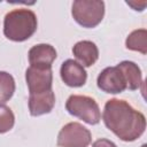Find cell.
<instances>
[{
	"instance_id": "4fadbf2b",
	"label": "cell",
	"mask_w": 147,
	"mask_h": 147,
	"mask_svg": "<svg viewBox=\"0 0 147 147\" xmlns=\"http://www.w3.org/2000/svg\"><path fill=\"white\" fill-rule=\"evenodd\" d=\"M14 91H15V83L13 77L7 72L1 71L0 72V103L8 101L11 98Z\"/></svg>"
},
{
	"instance_id": "7c38bea8",
	"label": "cell",
	"mask_w": 147,
	"mask_h": 147,
	"mask_svg": "<svg viewBox=\"0 0 147 147\" xmlns=\"http://www.w3.org/2000/svg\"><path fill=\"white\" fill-rule=\"evenodd\" d=\"M118 67L123 71L124 76L126 78L127 88H130V90L138 88L139 85H140V83H141L140 69L133 62H129V61H124V62L119 63Z\"/></svg>"
},
{
	"instance_id": "8992f818",
	"label": "cell",
	"mask_w": 147,
	"mask_h": 147,
	"mask_svg": "<svg viewBox=\"0 0 147 147\" xmlns=\"http://www.w3.org/2000/svg\"><path fill=\"white\" fill-rule=\"evenodd\" d=\"M98 86L106 93H121L127 88L126 78L118 65L106 68L98 77Z\"/></svg>"
},
{
	"instance_id": "5b68a950",
	"label": "cell",
	"mask_w": 147,
	"mask_h": 147,
	"mask_svg": "<svg viewBox=\"0 0 147 147\" xmlns=\"http://www.w3.org/2000/svg\"><path fill=\"white\" fill-rule=\"evenodd\" d=\"M91 141V133L78 123L67 124L60 132L59 147H86Z\"/></svg>"
},
{
	"instance_id": "277c9868",
	"label": "cell",
	"mask_w": 147,
	"mask_h": 147,
	"mask_svg": "<svg viewBox=\"0 0 147 147\" xmlns=\"http://www.w3.org/2000/svg\"><path fill=\"white\" fill-rule=\"evenodd\" d=\"M67 110L88 124H96L100 121V111L96 102L82 95H71L67 101Z\"/></svg>"
},
{
	"instance_id": "52a82bcc",
	"label": "cell",
	"mask_w": 147,
	"mask_h": 147,
	"mask_svg": "<svg viewBox=\"0 0 147 147\" xmlns=\"http://www.w3.org/2000/svg\"><path fill=\"white\" fill-rule=\"evenodd\" d=\"M26 82L30 94H38L51 91L52 88V70L30 67L26 70Z\"/></svg>"
},
{
	"instance_id": "5bb4252c",
	"label": "cell",
	"mask_w": 147,
	"mask_h": 147,
	"mask_svg": "<svg viewBox=\"0 0 147 147\" xmlns=\"http://www.w3.org/2000/svg\"><path fill=\"white\" fill-rule=\"evenodd\" d=\"M138 33L139 31H134L129 36V38L126 39V47L130 49L140 51L142 54H145L146 53V31L141 30L139 39H138Z\"/></svg>"
},
{
	"instance_id": "2e32d148",
	"label": "cell",
	"mask_w": 147,
	"mask_h": 147,
	"mask_svg": "<svg viewBox=\"0 0 147 147\" xmlns=\"http://www.w3.org/2000/svg\"><path fill=\"white\" fill-rule=\"evenodd\" d=\"M92 147H116V145L107 139H99L93 144Z\"/></svg>"
},
{
	"instance_id": "8fae6325",
	"label": "cell",
	"mask_w": 147,
	"mask_h": 147,
	"mask_svg": "<svg viewBox=\"0 0 147 147\" xmlns=\"http://www.w3.org/2000/svg\"><path fill=\"white\" fill-rule=\"evenodd\" d=\"M72 52L75 56L86 67L92 65L96 61L98 54H99L95 44H93L92 41H87V40L77 42L74 46Z\"/></svg>"
},
{
	"instance_id": "9a60e30c",
	"label": "cell",
	"mask_w": 147,
	"mask_h": 147,
	"mask_svg": "<svg viewBox=\"0 0 147 147\" xmlns=\"http://www.w3.org/2000/svg\"><path fill=\"white\" fill-rule=\"evenodd\" d=\"M14 125V115L11 110L3 106L0 105V133H5L9 131Z\"/></svg>"
},
{
	"instance_id": "9c48e42d",
	"label": "cell",
	"mask_w": 147,
	"mask_h": 147,
	"mask_svg": "<svg viewBox=\"0 0 147 147\" xmlns=\"http://www.w3.org/2000/svg\"><path fill=\"white\" fill-rule=\"evenodd\" d=\"M61 77L68 86H82L86 82V72L79 63L74 60H67L61 67Z\"/></svg>"
},
{
	"instance_id": "30bf717a",
	"label": "cell",
	"mask_w": 147,
	"mask_h": 147,
	"mask_svg": "<svg viewBox=\"0 0 147 147\" xmlns=\"http://www.w3.org/2000/svg\"><path fill=\"white\" fill-rule=\"evenodd\" d=\"M55 96L53 91H47L38 94H30L29 108L32 116H39L46 113H49L54 106Z\"/></svg>"
},
{
	"instance_id": "3957f363",
	"label": "cell",
	"mask_w": 147,
	"mask_h": 147,
	"mask_svg": "<svg viewBox=\"0 0 147 147\" xmlns=\"http://www.w3.org/2000/svg\"><path fill=\"white\" fill-rule=\"evenodd\" d=\"M102 1H76L72 5L74 18L85 28H94L103 16Z\"/></svg>"
},
{
	"instance_id": "7a4b0ae2",
	"label": "cell",
	"mask_w": 147,
	"mask_h": 147,
	"mask_svg": "<svg viewBox=\"0 0 147 147\" xmlns=\"http://www.w3.org/2000/svg\"><path fill=\"white\" fill-rule=\"evenodd\" d=\"M37 29V17L29 9H16L5 17V36L14 41L29 39Z\"/></svg>"
},
{
	"instance_id": "ba28073f",
	"label": "cell",
	"mask_w": 147,
	"mask_h": 147,
	"mask_svg": "<svg viewBox=\"0 0 147 147\" xmlns=\"http://www.w3.org/2000/svg\"><path fill=\"white\" fill-rule=\"evenodd\" d=\"M56 57V51L46 44L33 46L29 52V61L31 67L48 69L52 67V62Z\"/></svg>"
},
{
	"instance_id": "6da1fadb",
	"label": "cell",
	"mask_w": 147,
	"mask_h": 147,
	"mask_svg": "<svg viewBox=\"0 0 147 147\" xmlns=\"http://www.w3.org/2000/svg\"><path fill=\"white\" fill-rule=\"evenodd\" d=\"M103 122L117 137L132 141L142 134L146 126L145 116L123 100H109L103 110Z\"/></svg>"
}]
</instances>
